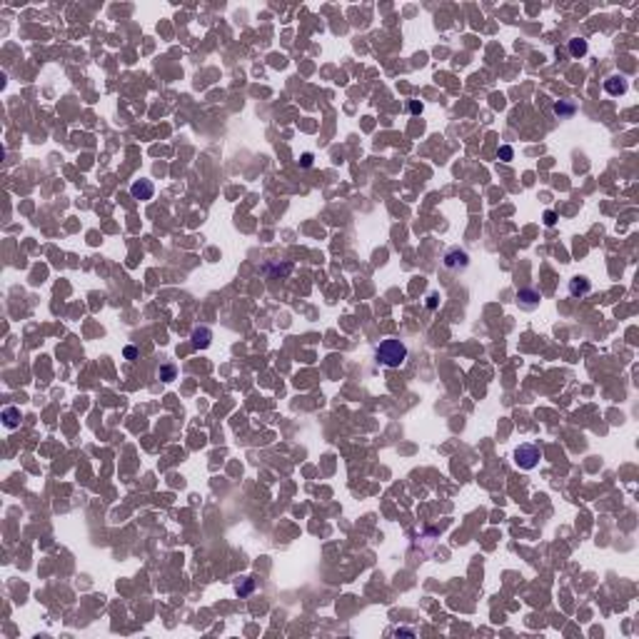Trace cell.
<instances>
[{
	"instance_id": "cell-1",
	"label": "cell",
	"mask_w": 639,
	"mask_h": 639,
	"mask_svg": "<svg viewBox=\"0 0 639 639\" xmlns=\"http://www.w3.org/2000/svg\"><path fill=\"white\" fill-rule=\"evenodd\" d=\"M375 359L385 367H399L407 359V347L402 340H382L375 350Z\"/></svg>"
},
{
	"instance_id": "cell-2",
	"label": "cell",
	"mask_w": 639,
	"mask_h": 639,
	"mask_svg": "<svg viewBox=\"0 0 639 639\" xmlns=\"http://www.w3.org/2000/svg\"><path fill=\"white\" fill-rule=\"evenodd\" d=\"M542 460V450L537 445H519L514 450V464L519 469H534Z\"/></svg>"
},
{
	"instance_id": "cell-3",
	"label": "cell",
	"mask_w": 639,
	"mask_h": 639,
	"mask_svg": "<svg viewBox=\"0 0 639 639\" xmlns=\"http://www.w3.org/2000/svg\"><path fill=\"white\" fill-rule=\"evenodd\" d=\"M467 265H469V255H467L464 250L452 248V250L445 252V267H447V270H464Z\"/></svg>"
},
{
	"instance_id": "cell-4",
	"label": "cell",
	"mask_w": 639,
	"mask_h": 639,
	"mask_svg": "<svg viewBox=\"0 0 639 639\" xmlns=\"http://www.w3.org/2000/svg\"><path fill=\"white\" fill-rule=\"evenodd\" d=\"M542 302V295L537 292V290H519L517 292V305L519 307H525V310H532V307H537Z\"/></svg>"
},
{
	"instance_id": "cell-5",
	"label": "cell",
	"mask_w": 639,
	"mask_h": 639,
	"mask_svg": "<svg viewBox=\"0 0 639 639\" xmlns=\"http://www.w3.org/2000/svg\"><path fill=\"white\" fill-rule=\"evenodd\" d=\"M627 88H629V85H627V77H622V75H612V77L604 80V90H607L609 95H614V98L624 95Z\"/></svg>"
},
{
	"instance_id": "cell-6",
	"label": "cell",
	"mask_w": 639,
	"mask_h": 639,
	"mask_svg": "<svg viewBox=\"0 0 639 639\" xmlns=\"http://www.w3.org/2000/svg\"><path fill=\"white\" fill-rule=\"evenodd\" d=\"M589 292H592V283H589L587 277H579V275H577V277L569 280V295H572V297H587Z\"/></svg>"
},
{
	"instance_id": "cell-7",
	"label": "cell",
	"mask_w": 639,
	"mask_h": 639,
	"mask_svg": "<svg viewBox=\"0 0 639 639\" xmlns=\"http://www.w3.org/2000/svg\"><path fill=\"white\" fill-rule=\"evenodd\" d=\"M130 195H133L135 200H150V197L155 195V185H152L150 180H138V182H133Z\"/></svg>"
},
{
	"instance_id": "cell-8",
	"label": "cell",
	"mask_w": 639,
	"mask_h": 639,
	"mask_svg": "<svg viewBox=\"0 0 639 639\" xmlns=\"http://www.w3.org/2000/svg\"><path fill=\"white\" fill-rule=\"evenodd\" d=\"M210 340H213V332L208 327H195L192 330V345L200 347V350H208L210 347Z\"/></svg>"
},
{
	"instance_id": "cell-9",
	"label": "cell",
	"mask_w": 639,
	"mask_h": 639,
	"mask_svg": "<svg viewBox=\"0 0 639 639\" xmlns=\"http://www.w3.org/2000/svg\"><path fill=\"white\" fill-rule=\"evenodd\" d=\"M567 48H569V55H572V58H584V55H587V40H584V37H572L569 43H567Z\"/></svg>"
},
{
	"instance_id": "cell-10",
	"label": "cell",
	"mask_w": 639,
	"mask_h": 639,
	"mask_svg": "<svg viewBox=\"0 0 639 639\" xmlns=\"http://www.w3.org/2000/svg\"><path fill=\"white\" fill-rule=\"evenodd\" d=\"M3 425H5L8 429H15V427L20 425V410H18V407H5V410H3Z\"/></svg>"
},
{
	"instance_id": "cell-11",
	"label": "cell",
	"mask_w": 639,
	"mask_h": 639,
	"mask_svg": "<svg viewBox=\"0 0 639 639\" xmlns=\"http://www.w3.org/2000/svg\"><path fill=\"white\" fill-rule=\"evenodd\" d=\"M262 272H265L267 277H270L272 272H275V275H280V277H283V275H290V272H292V265H290V262H285V265H277V262H270V265H267V267H265Z\"/></svg>"
},
{
	"instance_id": "cell-12",
	"label": "cell",
	"mask_w": 639,
	"mask_h": 639,
	"mask_svg": "<svg viewBox=\"0 0 639 639\" xmlns=\"http://www.w3.org/2000/svg\"><path fill=\"white\" fill-rule=\"evenodd\" d=\"M574 110H577V107H574L572 103H562V100H559V103L554 105V112H557L559 117H567V115H572Z\"/></svg>"
},
{
	"instance_id": "cell-13",
	"label": "cell",
	"mask_w": 639,
	"mask_h": 639,
	"mask_svg": "<svg viewBox=\"0 0 639 639\" xmlns=\"http://www.w3.org/2000/svg\"><path fill=\"white\" fill-rule=\"evenodd\" d=\"M175 365H165V367H160V380L163 382H173L175 380Z\"/></svg>"
},
{
	"instance_id": "cell-14",
	"label": "cell",
	"mask_w": 639,
	"mask_h": 639,
	"mask_svg": "<svg viewBox=\"0 0 639 639\" xmlns=\"http://www.w3.org/2000/svg\"><path fill=\"white\" fill-rule=\"evenodd\" d=\"M499 157L504 160V163H509V160H512V147H509V145H502V147H499Z\"/></svg>"
},
{
	"instance_id": "cell-15",
	"label": "cell",
	"mask_w": 639,
	"mask_h": 639,
	"mask_svg": "<svg viewBox=\"0 0 639 639\" xmlns=\"http://www.w3.org/2000/svg\"><path fill=\"white\" fill-rule=\"evenodd\" d=\"M544 225H549V227H552V225H557V215H554L552 210H547V213H544Z\"/></svg>"
},
{
	"instance_id": "cell-16",
	"label": "cell",
	"mask_w": 639,
	"mask_h": 639,
	"mask_svg": "<svg viewBox=\"0 0 639 639\" xmlns=\"http://www.w3.org/2000/svg\"><path fill=\"white\" fill-rule=\"evenodd\" d=\"M300 165H302V168H310V165H312V155H310V152H305V155H302Z\"/></svg>"
},
{
	"instance_id": "cell-17",
	"label": "cell",
	"mask_w": 639,
	"mask_h": 639,
	"mask_svg": "<svg viewBox=\"0 0 639 639\" xmlns=\"http://www.w3.org/2000/svg\"><path fill=\"white\" fill-rule=\"evenodd\" d=\"M252 587H255V582H252V579H248V584H245V587H237V592H240V594H248Z\"/></svg>"
},
{
	"instance_id": "cell-18",
	"label": "cell",
	"mask_w": 639,
	"mask_h": 639,
	"mask_svg": "<svg viewBox=\"0 0 639 639\" xmlns=\"http://www.w3.org/2000/svg\"><path fill=\"white\" fill-rule=\"evenodd\" d=\"M135 355H138L135 347H125V357H128V359H135Z\"/></svg>"
},
{
	"instance_id": "cell-19",
	"label": "cell",
	"mask_w": 639,
	"mask_h": 639,
	"mask_svg": "<svg viewBox=\"0 0 639 639\" xmlns=\"http://www.w3.org/2000/svg\"><path fill=\"white\" fill-rule=\"evenodd\" d=\"M394 634H397V637H399V634H407V637H412L415 632H412V629H394Z\"/></svg>"
},
{
	"instance_id": "cell-20",
	"label": "cell",
	"mask_w": 639,
	"mask_h": 639,
	"mask_svg": "<svg viewBox=\"0 0 639 639\" xmlns=\"http://www.w3.org/2000/svg\"><path fill=\"white\" fill-rule=\"evenodd\" d=\"M410 110H412V112H422V103H412Z\"/></svg>"
},
{
	"instance_id": "cell-21",
	"label": "cell",
	"mask_w": 639,
	"mask_h": 639,
	"mask_svg": "<svg viewBox=\"0 0 639 639\" xmlns=\"http://www.w3.org/2000/svg\"><path fill=\"white\" fill-rule=\"evenodd\" d=\"M427 307H432V310L437 307V295H429V302H427Z\"/></svg>"
}]
</instances>
